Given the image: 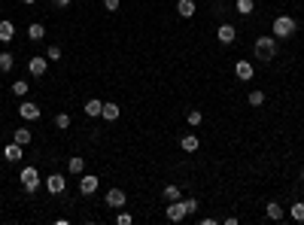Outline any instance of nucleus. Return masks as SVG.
<instances>
[{
  "label": "nucleus",
  "instance_id": "26",
  "mask_svg": "<svg viewBox=\"0 0 304 225\" xmlns=\"http://www.w3.org/2000/svg\"><path fill=\"white\" fill-rule=\"evenodd\" d=\"M12 92L19 95V97H25V95H28V82H25V79H19V82H12Z\"/></svg>",
  "mask_w": 304,
  "mask_h": 225
},
{
  "label": "nucleus",
  "instance_id": "36",
  "mask_svg": "<svg viewBox=\"0 0 304 225\" xmlns=\"http://www.w3.org/2000/svg\"><path fill=\"white\" fill-rule=\"evenodd\" d=\"M301 180H304V170H301Z\"/></svg>",
  "mask_w": 304,
  "mask_h": 225
},
{
  "label": "nucleus",
  "instance_id": "17",
  "mask_svg": "<svg viewBox=\"0 0 304 225\" xmlns=\"http://www.w3.org/2000/svg\"><path fill=\"white\" fill-rule=\"evenodd\" d=\"M12 140L19 143V146H28V143H31V131H28V128H15V131H12Z\"/></svg>",
  "mask_w": 304,
  "mask_h": 225
},
{
  "label": "nucleus",
  "instance_id": "5",
  "mask_svg": "<svg viewBox=\"0 0 304 225\" xmlns=\"http://www.w3.org/2000/svg\"><path fill=\"white\" fill-rule=\"evenodd\" d=\"M103 204H106V207H113V210H122V207L128 204V198H125L122 189H110V192H106V198H103Z\"/></svg>",
  "mask_w": 304,
  "mask_h": 225
},
{
  "label": "nucleus",
  "instance_id": "30",
  "mask_svg": "<svg viewBox=\"0 0 304 225\" xmlns=\"http://www.w3.org/2000/svg\"><path fill=\"white\" fill-rule=\"evenodd\" d=\"M46 58H49V61H58V58H61V49H58V46H49V49H46Z\"/></svg>",
  "mask_w": 304,
  "mask_h": 225
},
{
  "label": "nucleus",
  "instance_id": "14",
  "mask_svg": "<svg viewBox=\"0 0 304 225\" xmlns=\"http://www.w3.org/2000/svg\"><path fill=\"white\" fill-rule=\"evenodd\" d=\"M43 37H46V28H43V25H37V22H34V25L28 28V40H34V43H40Z\"/></svg>",
  "mask_w": 304,
  "mask_h": 225
},
{
  "label": "nucleus",
  "instance_id": "28",
  "mask_svg": "<svg viewBox=\"0 0 304 225\" xmlns=\"http://www.w3.org/2000/svg\"><path fill=\"white\" fill-rule=\"evenodd\" d=\"M55 125H58L61 131H64V128H70V116H67V113H58V116H55Z\"/></svg>",
  "mask_w": 304,
  "mask_h": 225
},
{
  "label": "nucleus",
  "instance_id": "13",
  "mask_svg": "<svg viewBox=\"0 0 304 225\" xmlns=\"http://www.w3.org/2000/svg\"><path fill=\"white\" fill-rule=\"evenodd\" d=\"M180 146H183V152H198V146H201V140H198V137H195V134H186Z\"/></svg>",
  "mask_w": 304,
  "mask_h": 225
},
{
  "label": "nucleus",
  "instance_id": "8",
  "mask_svg": "<svg viewBox=\"0 0 304 225\" xmlns=\"http://www.w3.org/2000/svg\"><path fill=\"white\" fill-rule=\"evenodd\" d=\"M46 189H49L52 195H61L64 189H67V180H64L61 174H49V177H46Z\"/></svg>",
  "mask_w": 304,
  "mask_h": 225
},
{
  "label": "nucleus",
  "instance_id": "31",
  "mask_svg": "<svg viewBox=\"0 0 304 225\" xmlns=\"http://www.w3.org/2000/svg\"><path fill=\"white\" fill-rule=\"evenodd\" d=\"M189 125H192V128L201 125V110H192V113H189Z\"/></svg>",
  "mask_w": 304,
  "mask_h": 225
},
{
  "label": "nucleus",
  "instance_id": "2",
  "mask_svg": "<svg viewBox=\"0 0 304 225\" xmlns=\"http://www.w3.org/2000/svg\"><path fill=\"white\" fill-rule=\"evenodd\" d=\"M295 31H298V22L292 19V15H277L274 19V37L286 40V37H292Z\"/></svg>",
  "mask_w": 304,
  "mask_h": 225
},
{
  "label": "nucleus",
  "instance_id": "20",
  "mask_svg": "<svg viewBox=\"0 0 304 225\" xmlns=\"http://www.w3.org/2000/svg\"><path fill=\"white\" fill-rule=\"evenodd\" d=\"M67 170H70V174H82V170H85V161H82V155H73V159L67 161Z\"/></svg>",
  "mask_w": 304,
  "mask_h": 225
},
{
  "label": "nucleus",
  "instance_id": "32",
  "mask_svg": "<svg viewBox=\"0 0 304 225\" xmlns=\"http://www.w3.org/2000/svg\"><path fill=\"white\" fill-rule=\"evenodd\" d=\"M116 222H119V225H131V222H134V216H131V213H119V219H116Z\"/></svg>",
  "mask_w": 304,
  "mask_h": 225
},
{
  "label": "nucleus",
  "instance_id": "23",
  "mask_svg": "<svg viewBox=\"0 0 304 225\" xmlns=\"http://www.w3.org/2000/svg\"><path fill=\"white\" fill-rule=\"evenodd\" d=\"M235 9H237L240 15H249V12L256 9V3H253V0H237V3H235Z\"/></svg>",
  "mask_w": 304,
  "mask_h": 225
},
{
  "label": "nucleus",
  "instance_id": "25",
  "mask_svg": "<svg viewBox=\"0 0 304 225\" xmlns=\"http://www.w3.org/2000/svg\"><path fill=\"white\" fill-rule=\"evenodd\" d=\"M180 198H183L180 186H168V189H165V201H180Z\"/></svg>",
  "mask_w": 304,
  "mask_h": 225
},
{
  "label": "nucleus",
  "instance_id": "4",
  "mask_svg": "<svg viewBox=\"0 0 304 225\" xmlns=\"http://www.w3.org/2000/svg\"><path fill=\"white\" fill-rule=\"evenodd\" d=\"M46 67H49V58H46V55H31V58H28V73H31V76H37V79L46 76Z\"/></svg>",
  "mask_w": 304,
  "mask_h": 225
},
{
  "label": "nucleus",
  "instance_id": "21",
  "mask_svg": "<svg viewBox=\"0 0 304 225\" xmlns=\"http://www.w3.org/2000/svg\"><path fill=\"white\" fill-rule=\"evenodd\" d=\"M265 213H268V219H274V222H277V219H283V207L271 201V204H268V207H265Z\"/></svg>",
  "mask_w": 304,
  "mask_h": 225
},
{
  "label": "nucleus",
  "instance_id": "33",
  "mask_svg": "<svg viewBox=\"0 0 304 225\" xmlns=\"http://www.w3.org/2000/svg\"><path fill=\"white\" fill-rule=\"evenodd\" d=\"M103 9L106 12H116L119 9V0H103Z\"/></svg>",
  "mask_w": 304,
  "mask_h": 225
},
{
  "label": "nucleus",
  "instance_id": "7",
  "mask_svg": "<svg viewBox=\"0 0 304 225\" xmlns=\"http://www.w3.org/2000/svg\"><path fill=\"white\" fill-rule=\"evenodd\" d=\"M98 186H101V180H98L95 174L79 177V192H82V195H95V192H98Z\"/></svg>",
  "mask_w": 304,
  "mask_h": 225
},
{
  "label": "nucleus",
  "instance_id": "9",
  "mask_svg": "<svg viewBox=\"0 0 304 225\" xmlns=\"http://www.w3.org/2000/svg\"><path fill=\"white\" fill-rule=\"evenodd\" d=\"M19 116L28 119V122H37V119H40V107L31 103V100H25V103H19Z\"/></svg>",
  "mask_w": 304,
  "mask_h": 225
},
{
  "label": "nucleus",
  "instance_id": "22",
  "mask_svg": "<svg viewBox=\"0 0 304 225\" xmlns=\"http://www.w3.org/2000/svg\"><path fill=\"white\" fill-rule=\"evenodd\" d=\"M12 55H9V52H0V73H9L12 70Z\"/></svg>",
  "mask_w": 304,
  "mask_h": 225
},
{
  "label": "nucleus",
  "instance_id": "24",
  "mask_svg": "<svg viewBox=\"0 0 304 225\" xmlns=\"http://www.w3.org/2000/svg\"><path fill=\"white\" fill-rule=\"evenodd\" d=\"M289 216H292V219H295V222H304V204H301V201H298V204H292V207H289Z\"/></svg>",
  "mask_w": 304,
  "mask_h": 225
},
{
  "label": "nucleus",
  "instance_id": "3",
  "mask_svg": "<svg viewBox=\"0 0 304 225\" xmlns=\"http://www.w3.org/2000/svg\"><path fill=\"white\" fill-rule=\"evenodd\" d=\"M40 170L37 167H25L22 170V186H25V192H37V189H40Z\"/></svg>",
  "mask_w": 304,
  "mask_h": 225
},
{
  "label": "nucleus",
  "instance_id": "16",
  "mask_svg": "<svg viewBox=\"0 0 304 225\" xmlns=\"http://www.w3.org/2000/svg\"><path fill=\"white\" fill-rule=\"evenodd\" d=\"M101 110H103V100H98V97L85 100V116H101Z\"/></svg>",
  "mask_w": 304,
  "mask_h": 225
},
{
  "label": "nucleus",
  "instance_id": "6",
  "mask_svg": "<svg viewBox=\"0 0 304 225\" xmlns=\"http://www.w3.org/2000/svg\"><path fill=\"white\" fill-rule=\"evenodd\" d=\"M165 213H168V219H170V222H183V219L189 216V213H186V204H183V198H180V201H170Z\"/></svg>",
  "mask_w": 304,
  "mask_h": 225
},
{
  "label": "nucleus",
  "instance_id": "29",
  "mask_svg": "<svg viewBox=\"0 0 304 225\" xmlns=\"http://www.w3.org/2000/svg\"><path fill=\"white\" fill-rule=\"evenodd\" d=\"M183 204H186V213H189V216L198 213V201H195V198H183Z\"/></svg>",
  "mask_w": 304,
  "mask_h": 225
},
{
  "label": "nucleus",
  "instance_id": "18",
  "mask_svg": "<svg viewBox=\"0 0 304 225\" xmlns=\"http://www.w3.org/2000/svg\"><path fill=\"white\" fill-rule=\"evenodd\" d=\"M3 155H6V161H19V159H22V146L12 140V143H9V146L3 149Z\"/></svg>",
  "mask_w": 304,
  "mask_h": 225
},
{
  "label": "nucleus",
  "instance_id": "35",
  "mask_svg": "<svg viewBox=\"0 0 304 225\" xmlns=\"http://www.w3.org/2000/svg\"><path fill=\"white\" fill-rule=\"evenodd\" d=\"M22 3H28V6H34V3H37V0H22Z\"/></svg>",
  "mask_w": 304,
  "mask_h": 225
},
{
  "label": "nucleus",
  "instance_id": "10",
  "mask_svg": "<svg viewBox=\"0 0 304 225\" xmlns=\"http://www.w3.org/2000/svg\"><path fill=\"white\" fill-rule=\"evenodd\" d=\"M235 73H237L240 82H249V79L256 76V67L249 64V61H237V64H235Z\"/></svg>",
  "mask_w": 304,
  "mask_h": 225
},
{
  "label": "nucleus",
  "instance_id": "15",
  "mask_svg": "<svg viewBox=\"0 0 304 225\" xmlns=\"http://www.w3.org/2000/svg\"><path fill=\"white\" fill-rule=\"evenodd\" d=\"M15 37V28H12V22H0V43H9Z\"/></svg>",
  "mask_w": 304,
  "mask_h": 225
},
{
  "label": "nucleus",
  "instance_id": "11",
  "mask_svg": "<svg viewBox=\"0 0 304 225\" xmlns=\"http://www.w3.org/2000/svg\"><path fill=\"white\" fill-rule=\"evenodd\" d=\"M235 37H237V31H235V25H219V31H216V40H219L222 46H228V43H235Z\"/></svg>",
  "mask_w": 304,
  "mask_h": 225
},
{
  "label": "nucleus",
  "instance_id": "19",
  "mask_svg": "<svg viewBox=\"0 0 304 225\" xmlns=\"http://www.w3.org/2000/svg\"><path fill=\"white\" fill-rule=\"evenodd\" d=\"M176 12H180L183 19H192V15H195V3H192V0H180V3H176Z\"/></svg>",
  "mask_w": 304,
  "mask_h": 225
},
{
  "label": "nucleus",
  "instance_id": "12",
  "mask_svg": "<svg viewBox=\"0 0 304 225\" xmlns=\"http://www.w3.org/2000/svg\"><path fill=\"white\" fill-rule=\"evenodd\" d=\"M119 103H103V110H101V116L106 119V122H116V119H119Z\"/></svg>",
  "mask_w": 304,
  "mask_h": 225
},
{
  "label": "nucleus",
  "instance_id": "34",
  "mask_svg": "<svg viewBox=\"0 0 304 225\" xmlns=\"http://www.w3.org/2000/svg\"><path fill=\"white\" fill-rule=\"evenodd\" d=\"M52 6H61L64 9V6H70V0H52Z\"/></svg>",
  "mask_w": 304,
  "mask_h": 225
},
{
  "label": "nucleus",
  "instance_id": "27",
  "mask_svg": "<svg viewBox=\"0 0 304 225\" xmlns=\"http://www.w3.org/2000/svg\"><path fill=\"white\" fill-rule=\"evenodd\" d=\"M262 103H265L262 92H249V107H262Z\"/></svg>",
  "mask_w": 304,
  "mask_h": 225
},
{
  "label": "nucleus",
  "instance_id": "1",
  "mask_svg": "<svg viewBox=\"0 0 304 225\" xmlns=\"http://www.w3.org/2000/svg\"><path fill=\"white\" fill-rule=\"evenodd\" d=\"M256 58L274 61L277 58V37H259L256 40Z\"/></svg>",
  "mask_w": 304,
  "mask_h": 225
}]
</instances>
